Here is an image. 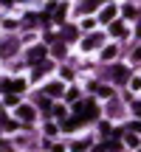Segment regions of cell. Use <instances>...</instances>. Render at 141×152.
<instances>
[{
    "label": "cell",
    "mask_w": 141,
    "mask_h": 152,
    "mask_svg": "<svg viewBox=\"0 0 141 152\" xmlns=\"http://www.w3.org/2000/svg\"><path fill=\"white\" fill-rule=\"evenodd\" d=\"M96 45H102V34H90L87 39H82V48H85V51L96 48Z\"/></svg>",
    "instance_id": "obj_1"
},
{
    "label": "cell",
    "mask_w": 141,
    "mask_h": 152,
    "mask_svg": "<svg viewBox=\"0 0 141 152\" xmlns=\"http://www.w3.org/2000/svg\"><path fill=\"white\" fill-rule=\"evenodd\" d=\"M6 93H20L23 90V87H26V82H23V79H11V82H6Z\"/></svg>",
    "instance_id": "obj_2"
},
{
    "label": "cell",
    "mask_w": 141,
    "mask_h": 152,
    "mask_svg": "<svg viewBox=\"0 0 141 152\" xmlns=\"http://www.w3.org/2000/svg\"><path fill=\"white\" fill-rule=\"evenodd\" d=\"M113 17H116V9L113 6H104L102 14H99V23H113Z\"/></svg>",
    "instance_id": "obj_3"
},
{
    "label": "cell",
    "mask_w": 141,
    "mask_h": 152,
    "mask_svg": "<svg viewBox=\"0 0 141 152\" xmlns=\"http://www.w3.org/2000/svg\"><path fill=\"white\" fill-rule=\"evenodd\" d=\"M110 34H113V37H127V28L121 26V23H110Z\"/></svg>",
    "instance_id": "obj_4"
},
{
    "label": "cell",
    "mask_w": 141,
    "mask_h": 152,
    "mask_svg": "<svg viewBox=\"0 0 141 152\" xmlns=\"http://www.w3.org/2000/svg\"><path fill=\"white\" fill-rule=\"evenodd\" d=\"M17 115H20V118H26V121H31V118H34V110L26 107V104H20V107H17Z\"/></svg>",
    "instance_id": "obj_5"
},
{
    "label": "cell",
    "mask_w": 141,
    "mask_h": 152,
    "mask_svg": "<svg viewBox=\"0 0 141 152\" xmlns=\"http://www.w3.org/2000/svg\"><path fill=\"white\" fill-rule=\"evenodd\" d=\"M43 56H45V48H43V45H37V48H31V54H28V59H31V62H40Z\"/></svg>",
    "instance_id": "obj_6"
},
{
    "label": "cell",
    "mask_w": 141,
    "mask_h": 152,
    "mask_svg": "<svg viewBox=\"0 0 141 152\" xmlns=\"http://www.w3.org/2000/svg\"><path fill=\"white\" fill-rule=\"evenodd\" d=\"M45 93H48V96H62V93H65V87H62L59 82H54V85H48V90H45Z\"/></svg>",
    "instance_id": "obj_7"
},
{
    "label": "cell",
    "mask_w": 141,
    "mask_h": 152,
    "mask_svg": "<svg viewBox=\"0 0 141 152\" xmlns=\"http://www.w3.org/2000/svg\"><path fill=\"white\" fill-rule=\"evenodd\" d=\"M79 124H82V118L76 115V118H68V121H62V130H76Z\"/></svg>",
    "instance_id": "obj_8"
},
{
    "label": "cell",
    "mask_w": 141,
    "mask_h": 152,
    "mask_svg": "<svg viewBox=\"0 0 141 152\" xmlns=\"http://www.w3.org/2000/svg\"><path fill=\"white\" fill-rule=\"evenodd\" d=\"M62 34H65V37H62V39H76V37H79V31H76L73 26H68V28H65V31H62Z\"/></svg>",
    "instance_id": "obj_9"
},
{
    "label": "cell",
    "mask_w": 141,
    "mask_h": 152,
    "mask_svg": "<svg viewBox=\"0 0 141 152\" xmlns=\"http://www.w3.org/2000/svg\"><path fill=\"white\" fill-rule=\"evenodd\" d=\"M113 76H116V79H121V82H124L127 76H130V73H127V68H116V71H113Z\"/></svg>",
    "instance_id": "obj_10"
},
{
    "label": "cell",
    "mask_w": 141,
    "mask_h": 152,
    "mask_svg": "<svg viewBox=\"0 0 141 152\" xmlns=\"http://www.w3.org/2000/svg\"><path fill=\"white\" fill-rule=\"evenodd\" d=\"M93 90H96L99 96H110V87H104V85H93Z\"/></svg>",
    "instance_id": "obj_11"
},
{
    "label": "cell",
    "mask_w": 141,
    "mask_h": 152,
    "mask_svg": "<svg viewBox=\"0 0 141 152\" xmlns=\"http://www.w3.org/2000/svg\"><path fill=\"white\" fill-rule=\"evenodd\" d=\"M14 48H17V42H3V45H0V51H3V54H11Z\"/></svg>",
    "instance_id": "obj_12"
},
{
    "label": "cell",
    "mask_w": 141,
    "mask_h": 152,
    "mask_svg": "<svg viewBox=\"0 0 141 152\" xmlns=\"http://www.w3.org/2000/svg\"><path fill=\"white\" fill-rule=\"evenodd\" d=\"M54 20H57V23H62V20H65V6H59V9H57V14H54Z\"/></svg>",
    "instance_id": "obj_13"
},
{
    "label": "cell",
    "mask_w": 141,
    "mask_h": 152,
    "mask_svg": "<svg viewBox=\"0 0 141 152\" xmlns=\"http://www.w3.org/2000/svg\"><path fill=\"white\" fill-rule=\"evenodd\" d=\"M102 56H104V59H113V56H116V48H104Z\"/></svg>",
    "instance_id": "obj_14"
},
{
    "label": "cell",
    "mask_w": 141,
    "mask_h": 152,
    "mask_svg": "<svg viewBox=\"0 0 141 152\" xmlns=\"http://www.w3.org/2000/svg\"><path fill=\"white\" fill-rule=\"evenodd\" d=\"M54 54H57V56H62V54H65V45L57 42V45H54Z\"/></svg>",
    "instance_id": "obj_15"
},
{
    "label": "cell",
    "mask_w": 141,
    "mask_h": 152,
    "mask_svg": "<svg viewBox=\"0 0 141 152\" xmlns=\"http://www.w3.org/2000/svg\"><path fill=\"white\" fill-rule=\"evenodd\" d=\"M6 104H9V107H17V96H14V93H11V96H6Z\"/></svg>",
    "instance_id": "obj_16"
},
{
    "label": "cell",
    "mask_w": 141,
    "mask_h": 152,
    "mask_svg": "<svg viewBox=\"0 0 141 152\" xmlns=\"http://www.w3.org/2000/svg\"><path fill=\"white\" fill-rule=\"evenodd\" d=\"M48 68H51V62H45V65H40L37 71H34V76H40V73H45V71H48Z\"/></svg>",
    "instance_id": "obj_17"
},
{
    "label": "cell",
    "mask_w": 141,
    "mask_h": 152,
    "mask_svg": "<svg viewBox=\"0 0 141 152\" xmlns=\"http://www.w3.org/2000/svg\"><path fill=\"white\" fill-rule=\"evenodd\" d=\"M124 17H136V9L133 6H124Z\"/></svg>",
    "instance_id": "obj_18"
},
{
    "label": "cell",
    "mask_w": 141,
    "mask_h": 152,
    "mask_svg": "<svg viewBox=\"0 0 141 152\" xmlns=\"http://www.w3.org/2000/svg\"><path fill=\"white\" fill-rule=\"evenodd\" d=\"M93 6H96V0H85V6H82V9H85V11H90Z\"/></svg>",
    "instance_id": "obj_19"
},
{
    "label": "cell",
    "mask_w": 141,
    "mask_h": 152,
    "mask_svg": "<svg viewBox=\"0 0 141 152\" xmlns=\"http://www.w3.org/2000/svg\"><path fill=\"white\" fill-rule=\"evenodd\" d=\"M133 59H136V62H141V48L136 51V54H133Z\"/></svg>",
    "instance_id": "obj_20"
},
{
    "label": "cell",
    "mask_w": 141,
    "mask_h": 152,
    "mask_svg": "<svg viewBox=\"0 0 141 152\" xmlns=\"http://www.w3.org/2000/svg\"><path fill=\"white\" fill-rule=\"evenodd\" d=\"M138 37H141V26H138Z\"/></svg>",
    "instance_id": "obj_21"
}]
</instances>
